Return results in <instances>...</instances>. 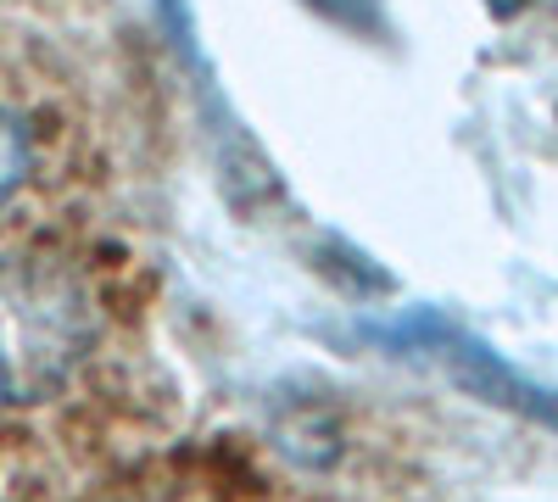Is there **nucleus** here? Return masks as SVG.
<instances>
[{
  "mask_svg": "<svg viewBox=\"0 0 558 502\" xmlns=\"http://www.w3.org/2000/svg\"><path fill=\"white\" fill-rule=\"evenodd\" d=\"M408 341H413V352L436 357L441 369H452V380H458V385L481 391L486 402H508V407H520L525 419L558 425V396H553V391H542V385L520 380L514 369H508V363H497V357H492L486 346H475V341H463L458 330L430 325L425 335H408Z\"/></svg>",
  "mask_w": 558,
  "mask_h": 502,
  "instance_id": "obj_2",
  "label": "nucleus"
},
{
  "mask_svg": "<svg viewBox=\"0 0 558 502\" xmlns=\"http://www.w3.org/2000/svg\"><path fill=\"white\" fill-rule=\"evenodd\" d=\"M486 7H492V12H497V17H514V12H520V7H525V0H486Z\"/></svg>",
  "mask_w": 558,
  "mask_h": 502,
  "instance_id": "obj_4",
  "label": "nucleus"
},
{
  "mask_svg": "<svg viewBox=\"0 0 558 502\" xmlns=\"http://www.w3.org/2000/svg\"><path fill=\"white\" fill-rule=\"evenodd\" d=\"M101 307L89 280L51 252L0 257V407L51 402L96 352Z\"/></svg>",
  "mask_w": 558,
  "mask_h": 502,
  "instance_id": "obj_1",
  "label": "nucleus"
},
{
  "mask_svg": "<svg viewBox=\"0 0 558 502\" xmlns=\"http://www.w3.org/2000/svg\"><path fill=\"white\" fill-rule=\"evenodd\" d=\"M34 173V123L12 107H0V207H7Z\"/></svg>",
  "mask_w": 558,
  "mask_h": 502,
  "instance_id": "obj_3",
  "label": "nucleus"
}]
</instances>
